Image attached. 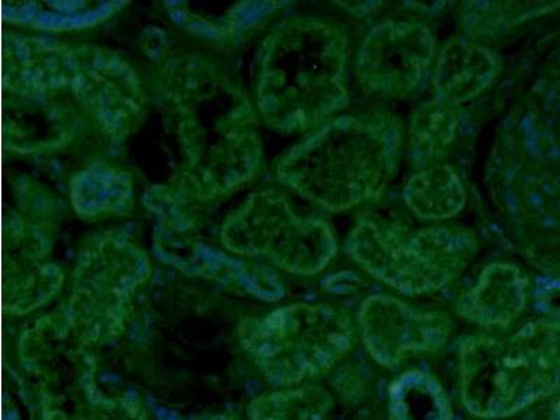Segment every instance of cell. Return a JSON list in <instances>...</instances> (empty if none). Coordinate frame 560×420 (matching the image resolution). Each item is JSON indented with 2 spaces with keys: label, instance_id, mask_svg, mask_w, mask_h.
<instances>
[{
  "label": "cell",
  "instance_id": "6da1fadb",
  "mask_svg": "<svg viewBox=\"0 0 560 420\" xmlns=\"http://www.w3.org/2000/svg\"><path fill=\"white\" fill-rule=\"evenodd\" d=\"M402 150L397 115H341L290 150L279 177L317 207L347 212L382 197L398 173Z\"/></svg>",
  "mask_w": 560,
  "mask_h": 420
},
{
  "label": "cell",
  "instance_id": "7a4b0ae2",
  "mask_svg": "<svg viewBox=\"0 0 560 420\" xmlns=\"http://www.w3.org/2000/svg\"><path fill=\"white\" fill-rule=\"evenodd\" d=\"M349 37L338 24L303 18L265 44L259 98L280 131L322 127L349 104Z\"/></svg>",
  "mask_w": 560,
  "mask_h": 420
},
{
  "label": "cell",
  "instance_id": "3957f363",
  "mask_svg": "<svg viewBox=\"0 0 560 420\" xmlns=\"http://www.w3.org/2000/svg\"><path fill=\"white\" fill-rule=\"evenodd\" d=\"M459 363L468 411L510 417L560 389V323L527 324L508 338L465 339Z\"/></svg>",
  "mask_w": 560,
  "mask_h": 420
},
{
  "label": "cell",
  "instance_id": "277c9868",
  "mask_svg": "<svg viewBox=\"0 0 560 420\" xmlns=\"http://www.w3.org/2000/svg\"><path fill=\"white\" fill-rule=\"evenodd\" d=\"M347 248L373 278L419 296L457 279L477 255L478 240L457 224L415 228L392 218H364L349 233Z\"/></svg>",
  "mask_w": 560,
  "mask_h": 420
},
{
  "label": "cell",
  "instance_id": "5b68a950",
  "mask_svg": "<svg viewBox=\"0 0 560 420\" xmlns=\"http://www.w3.org/2000/svg\"><path fill=\"white\" fill-rule=\"evenodd\" d=\"M349 315L332 307L298 306L273 315L268 328L269 373L283 383L327 372L352 348Z\"/></svg>",
  "mask_w": 560,
  "mask_h": 420
},
{
  "label": "cell",
  "instance_id": "8992f818",
  "mask_svg": "<svg viewBox=\"0 0 560 420\" xmlns=\"http://www.w3.org/2000/svg\"><path fill=\"white\" fill-rule=\"evenodd\" d=\"M436 58V37L427 24L389 20L370 30L358 49V83L364 93L407 100L428 82Z\"/></svg>",
  "mask_w": 560,
  "mask_h": 420
},
{
  "label": "cell",
  "instance_id": "52a82bcc",
  "mask_svg": "<svg viewBox=\"0 0 560 420\" xmlns=\"http://www.w3.org/2000/svg\"><path fill=\"white\" fill-rule=\"evenodd\" d=\"M249 244L290 272L323 271L337 254V238L328 222L302 218L282 195H257L249 220Z\"/></svg>",
  "mask_w": 560,
  "mask_h": 420
},
{
  "label": "cell",
  "instance_id": "ba28073f",
  "mask_svg": "<svg viewBox=\"0 0 560 420\" xmlns=\"http://www.w3.org/2000/svg\"><path fill=\"white\" fill-rule=\"evenodd\" d=\"M359 322L370 354L388 368L398 366L408 354L433 352L453 332L446 314L418 312L392 296L368 299Z\"/></svg>",
  "mask_w": 560,
  "mask_h": 420
},
{
  "label": "cell",
  "instance_id": "9c48e42d",
  "mask_svg": "<svg viewBox=\"0 0 560 420\" xmlns=\"http://www.w3.org/2000/svg\"><path fill=\"white\" fill-rule=\"evenodd\" d=\"M497 73V57L483 45L469 37L450 38L434 62L436 98L459 107L487 92Z\"/></svg>",
  "mask_w": 560,
  "mask_h": 420
},
{
  "label": "cell",
  "instance_id": "30bf717a",
  "mask_svg": "<svg viewBox=\"0 0 560 420\" xmlns=\"http://www.w3.org/2000/svg\"><path fill=\"white\" fill-rule=\"evenodd\" d=\"M527 278L513 264L494 262L485 268L477 284L457 302V313L483 327H504L523 312Z\"/></svg>",
  "mask_w": 560,
  "mask_h": 420
},
{
  "label": "cell",
  "instance_id": "8fae6325",
  "mask_svg": "<svg viewBox=\"0 0 560 420\" xmlns=\"http://www.w3.org/2000/svg\"><path fill=\"white\" fill-rule=\"evenodd\" d=\"M404 201L415 217L443 222L463 212L467 192L458 173L448 164L440 163L420 168L408 179Z\"/></svg>",
  "mask_w": 560,
  "mask_h": 420
},
{
  "label": "cell",
  "instance_id": "7c38bea8",
  "mask_svg": "<svg viewBox=\"0 0 560 420\" xmlns=\"http://www.w3.org/2000/svg\"><path fill=\"white\" fill-rule=\"evenodd\" d=\"M457 132V107L439 98L420 105L409 129L415 164L419 168L440 164L450 153Z\"/></svg>",
  "mask_w": 560,
  "mask_h": 420
},
{
  "label": "cell",
  "instance_id": "4fadbf2b",
  "mask_svg": "<svg viewBox=\"0 0 560 420\" xmlns=\"http://www.w3.org/2000/svg\"><path fill=\"white\" fill-rule=\"evenodd\" d=\"M392 420H450L452 408L442 385L428 374H402L389 388Z\"/></svg>",
  "mask_w": 560,
  "mask_h": 420
},
{
  "label": "cell",
  "instance_id": "5bb4252c",
  "mask_svg": "<svg viewBox=\"0 0 560 420\" xmlns=\"http://www.w3.org/2000/svg\"><path fill=\"white\" fill-rule=\"evenodd\" d=\"M555 418L560 420V401L558 402L557 408H555Z\"/></svg>",
  "mask_w": 560,
  "mask_h": 420
}]
</instances>
